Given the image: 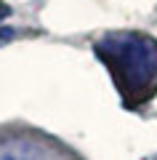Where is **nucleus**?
Segmentation results:
<instances>
[{
  "instance_id": "obj_1",
  "label": "nucleus",
  "mask_w": 157,
  "mask_h": 160,
  "mask_svg": "<svg viewBox=\"0 0 157 160\" xmlns=\"http://www.w3.org/2000/svg\"><path fill=\"white\" fill-rule=\"evenodd\" d=\"M99 53L109 62L120 83L130 91L149 88L157 80V40L146 35H109L99 43Z\"/></svg>"
},
{
  "instance_id": "obj_2",
  "label": "nucleus",
  "mask_w": 157,
  "mask_h": 160,
  "mask_svg": "<svg viewBox=\"0 0 157 160\" xmlns=\"http://www.w3.org/2000/svg\"><path fill=\"white\" fill-rule=\"evenodd\" d=\"M0 160H43L37 152V147H32L29 142H6L0 144Z\"/></svg>"
},
{
  "instance_id": "obj_3",
  "label": "nucleus",
  "mask_w": 157,
  "mask_h": 160,
  "mask_svg": "<svg viewBox=\"0 0 157 160\" xmlns=\"http://www.w3.org/2000/svg\"><path fill=\"white\" fill-rule=\"evenodd\" d=\"M146 160H157V158H146Z\"/></svg>"
}]
</instances>
